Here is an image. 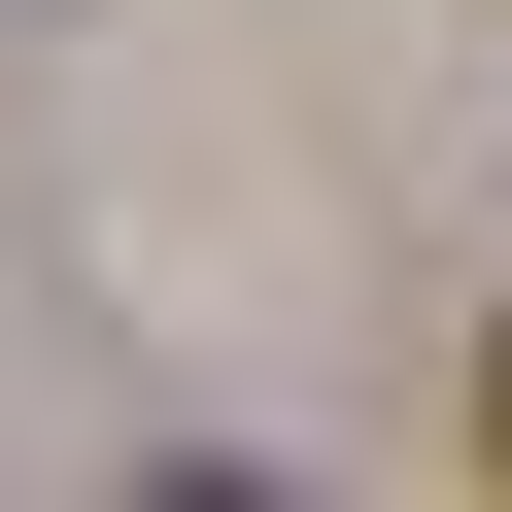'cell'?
Returning a JSON list of instances; mask_svg holds the SVG:
<instances>
[{"instance_id": "6da1fadb", "label": "cell", "mask_w": 512, "mask_h": 512, "mask_svg": "<svg viewBox=\"0 0 512 512\" xmlns=\"http://www.w3.org/2000/svg\"><path fill=\"white\" fill-rule=\"evenodd\" d=\"M478 444H512V342H478Z\"/></svg>"}]
</instances>
